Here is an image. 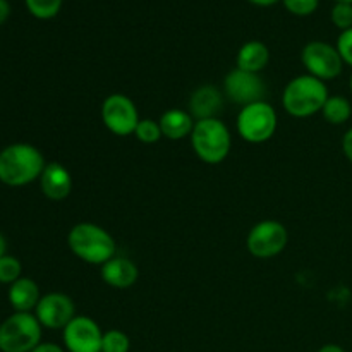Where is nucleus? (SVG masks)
Returning a JSON list of instances; mask_svg holds the SVG:
<instances>
[{"instance_id":"28","label":"nucleus","mask_w":352,"mask_h":352,"mask_svg":"<svg viewBox=\"0 0 352 352\" xmlns=\"http://www.w3.org/2000/svg\"><path fill=\"white\" fill-rule=\"evenodd\" d=\"M31 352H65V351L54 342H41L40 346L34 347Z\"/></svg>"},{"instance_id":"34","label":"nucleus","mask_w":352,"mask_h":352,"mask_svg":"<svg viewBox=\"0 0 352 352\" xmlns=\"http://www.w3.org/2000/svg\"><path fill=\"white\" fill-rule=\"evenodd\" d=\"M349 89H351V93H352V74H351V79H349Z\"/></svg>"},{"instance_id":"14","label":"nucleus","mask_w":352,"mask_h":352,"mask_svg":"<svg viewBox=\"0 0 352 352\" xmlns=\"http://www.w3.org/2000/svg\"><path fill=\"white\" fill-rule=\"evenodd\" d=\"M40 188L48 199L62 201L72 191L71 172L58 162H50V164L45 165L40 175Z\"/></svg>"},{"instance_id":"12","label":"nucleus","mask_w":352,"mask_h":352,"mask_svg":"<svg viewBox=\"0 0 352 352\" xmlns=\"http://www.w3.org/2000/svg\"><path fill=\"white\" fill-rule=\"evenodd\" d=\"M34 316L43 329L64 330L78 315H76L74 301L67 294L50 292V294L41 296L34 309Z\"/></svg>"},{"instance_id":"33","label":"nucleus","mask_w":352,"mask_h":352,"mask_svg":"<svg viewBox=\"0 0 352 352\" xmlns=\"http://www.w3.org/2000/svg\"><path fill=\"white\" fill-rule=\"evenodd\" d=\"M336 2H347V3H352V0H336Z\"/></svg>"},{"instance_id":"16","label":"nucleus","mask_w":352,"mask_h":352,"mask_svg":"<svg viewBox=\"0 0 352 352\" xmlns=\"http://www.w3.org/2000/svg\"><path fill=\"white\" fill-rule=\"evenodd\" d=\"M41 294L33 278L21 277L9 287V302L16 313H31L36 309Z\"/></svg>"},{"instance_id":"5","label":"nucleus","mask_w":352,"mask_h":352,"mask_svg":"<svg viewBox=\"0 0 352 352\" xmlns=\"http://www.w3.org/2000/svg\"><path fill=\"white\" fill-rule=\"evenodd\" d=\"M277 112L265 100L241 107L236 119L237 134L251 144H261L270 141L277 133Z\"/></svg>"},{"instance_id":"32","label":"nucleus","mask_w":352,"mask_h":352,"mask_svg":"<svg viewBox=\"0 0 352 352\" xmlns=\"http://www.w3.org/2000/svg\"><path fill=\"white\" fill-rule=\"evenodd\" d=\"M6 254H7V241H6V237L0 234V258L6 256Z\"/></svg>"},{"instance_id":"8","label":"nucleus","mask_w":352,"mask_h":352,"mask_svg":"<svg viewBox=\"0 0 352 352\" xmlns=\"http://www.w3.org/2000/svg\"><path fill=\"white\" fill-rule=\"evenodd\" d=\"M289 232L284 223L277 220H261L246 237V248L250 254L260 260H268L287 248Z\"/></svg>"},{"instance_id":"20","label":"nucleus","mask_w":352,"mask_h":352,"mask_svg":"<svg viewBox=\"0 0 352 352\" xmlns=\"http://www.w3.org/2000/svg\"><path fill=\"white\" fill-rule=\"evenodd\" d=\"M31 16L36 19H54L60 12L62 0H24Z\"/></svg>"},{"instance_id":"3","label":"nucleus","mask_w":352,"mask_h":352,"mask_svg":"<svg viewBox=\"0 0 352 352\" xmlns=\"http://www.w3.org/2000/svg\"><path fill=\"white\" fill-rule=\"evenodd\" d=\"M329 96L325 81H320L309 74H301L292 78L284 88L282 107L289 116L306 119L315 113H322Z\"/></svg>"},{"instance_id":"22","label":"nucleus","mask_w":352,"mask_h":352,"mask_svg":"<svg viewBox=\"0 0 352 352\" xmlns=\"http://www.w3.org/2000/svg\"><path fill=\"white\" fill-rule=\"evenodd\" d=\"M129 349L131 340L122 330L112 329L109 332H103L102 352H129Z\"/></svg>"},{"instance_id":"10","label":"nucleus","mask_w":352,"mask_h":352,"mask_svg":"<svg viewBox=\"0 0 352 352\" xmlns=\"http://www.w3.org/2000/svg\"><path fill=\"white\" fill-rule=\"evenodd\" d=\"M223 93L232 103L246 107L251 103L263 102L267 95V86L260 74L236 67L223 79Z\"/></svg>"},{"instance_id":"26","label":"nucleus","mask_w":352,"mask_h":352,"mask_svg":"<svg viewBox=\"0 0 352 352\" xmlns=\"http://www.w3.org/2000/svg\"><path fill=\"white\" fill-rule=\"evenodd\" d=\"M337 50H339L340 57H342L344 64L352 67V28L351 30L342 31L337 38Z\"/></svg>"},{"instance_id":"13","label":"nucleus","mask_w":352,"mask_h":352,"mask_svg":"<svg viewBox=\"0 0 352 352\" xmlns=\"http://www.w3.org/2000/svg\"><path fill=\"white\" fill-rule=\"evenodd\" d=\"M223 96L217 86L203 85L192 91L189 96L188 112L195 120L219 119V113L223 110Z\"/></svg>"},{"instance_id":"6","label":"nucleus","mask_w":352,"mask_h":352,"mask_svg":"<svg viewBox=\"0 0 352 352\" xmlns=\"http://www.w3.org/2000/svg\"><path fill=\"white\" fill-rule=\"evenodd\" d=\"M41 329L33 313H14L0 323V351L31 352L41 344Z\"/></svg>"},{"instance_id":"11","label":"nucleus","mask_w":352,"mask_h":352,"mask_svg":"<svg viewBox=\"0 0 352 352\" xmlns=\"http://www.w3.org/2000/svg\"><path fill=\"white\" fill-rule=\"evenodd\" d=\"M67 352H102L103 332L93 318L79 315L62 330Z\"/></svg>"},{"instance_id":"7","label":"nucleus","mask_w":352,"mask_h":352,"mask_svg":"<svg viewBox=\"0 0 352 352\" xmlns=\"http://www.w3.org/2000/svg\"><path fill=\"white\" fill-rule=\"evenodd\" d=\"M301 62L306 72L320 81H332L342 74L344 60L339 50L327 41L315 40L305 45L301 52Z\"/></svg>"},{"instance_id":"25","label":"nucleus","mask_w":352,"mask_h":352,"mask_svg":"<svg viewBox=\"0 0 352 352\" xmlns=\"http://www.w3.org/2000/svg\"><path fill=\"white\" fill-rule=\"evenodd\" d=\"M285 9L294 16H311L318 9L320 0H282Z\"/></svg>"},{"instance_id":"29","label":"nucleus","mask_w":352,"mask_h":352,"mask_svg":"<svg viewBox=\"0 0 352 352\" xmlns=\"http://www.w3.org/2000/svg\"><path fill=\"white\" fill-rule=\"evenodd\" d=\"M10 14V6L7 0H0V24H3L7 21Z\"/></svg>"},{"instance_id":"24","label":"nucleus","mask_w":352,"mask_h":352,"mask_svg":"<svg viewBox=\"0 0 352 352\" xmlns=\"http://www.w3.org/2000/svg\"><path fill=\"white\" fill-rule=\"evenodd\" d=\"M332 23L339 28L340 31L351 30L352 28V3L347 2H336V6L332 7Z\"/></svg>"},{"instance_id":"2","label":"nucleus","mask_w":352,"mask_h":352,"mask_svg":"<svg viewBox=\"0 0 352 352\" xmlns=\"http://www.w3.org/2000/svg\"><path fill=\"white\" fill-rule=\"evenodd\" d=\"M67 246L76 258L96 267H102L117 254L116 241L110 232L91 222L76 223L67 234Z\"/></svg>"},{"instance_id":"27","label":"nucleus","mask_w":352,"mask_h":352,"mask_svg":"<svg viewBox=\"0 0 352 352\" xmlns=\"http://www.w3.org/2000/svg\"><path fill=\"white\" fill-rule=\"evenodd\" d=\"M342 151L347 160L352 164V127H349L342 136Z\"/></svg>"},{"instance_id":"30","label":"nucleus","mask_w":352,"mask_h":352,"mask_svg":"<svg viewBox=\"0 0 352 352\" xmlns=\"http://www.w3.org/2000/svg\"><path fill=\"white\" fill-rule=\"evenodd\" d=\"M316 352H346V351H344L340 346H337V344H325V346L320 347Z\"/></svg>"},{"instance_id":"4","label":"nucleus","mask_w":352,"mask_h":352,"mask_svg":"<svg viewBox=\"0 0 352 352\" xmlns=\"http://www.w3.org/2000/svg\"><path fill=\"white\" fill-rule=\"evenodd\" d=\"M191 146L196 157L208 165H219L229 157L232 136L220 119L196 120L191 133Z\"/></svg>"},{"instance_id":"1","label":"nucleus","mask_w":352,"mask_h":352,"mask_svg":"<svg viewBox=\"0 0 352 352\" xmlns=\"http://www.w3.org/2000/svg\"><path fill=\"white\" fill-rule=\"evenodd\" d=\"M45 165L43 155L33 144H9L0 151V182L10 188L31 184L40 179Z\"/></svg>"},{"instance_id":"17","label":"nucleus","mask_w":352,"mask_h":352,"mask_svg":"<svg viewBox=\"0 0 352 352\" xmlns=\"http://www.w3.org/2000/svg\"><path fill=\"white\" fill-rule=\"evenodd\" d=\"M158 124H160L164 138H167V140L170 141H179L191 136L196 120L192 119V116L188 110L170 109L167 110V112L162 113Z\"/></svg>"},{"instance_id":"31","label":"nucleus","mask_w":352,"mask_h":352,"mask_svg":"<svg viewBox=\"0 0 352 352\" xmlns=\"http://www.w3.org/2000/svg\"><path fill=\"white\" fill-rule=\"evenodd\" d=\"M250 3H253V6H258V7H270L274 6V3L280 2V0H248Z\"/></svg>"},{"instance_id":"23","label":"nucleus","mask_w":352,"mask_h":352,"mask_svg":"<svg viewBox=\"0 0 352 352\" xmlns=\"http://www.w3.org/2000/svg\"><path fill=\"white\" fill-rule=\"evenodd\" d=\"M21 274H23V265L16 256L6 254L0 258V284H14L19 280Z\"/></svg>"},{"instance_id":"18","label":"nucleus","mask_w":352,"mask_h":352,"mask_svg":"<svg viewBox=\"0 0 352 352\" xmlns=\"http://www.w3.org/2000/svg\"><path fill=\"white\" fill-rule=\"evenodd\" d=\"M268 62H270V50L260 40L246 41L237 52L236 64L237 69H243V71L260 74L267 67Z\"/></svg>"},{"instance_id":"19","label":"nucleus","mask_w":352,"mask_h":352,"mask_svg":"<svg viewBox=\"0 0 352 352\" xmlns=\"http://www.w3.org/2000/svg\"><path fill=\"white\" fill-rule=\"evenodd\" d=\"M323 119L332 126H342L352 116V105L349 100L342 95H332L322 109Z\"/></svg>"},{"instance_id":"15","label":"nucleus","mask_w":352,"mask_h":352,"mask_svg":"<svg viewBox=\"0 0 352 352\" xmlns=\"http://www.w3.org/2000/svg\"><path fill=\"white\" fill-rule=\"evenodd\" d=\"M102 278L107 285L113 289H129L133 287L140 277V270H138L136 263L126 256H116L112 260L102 265Z\"/></svg>"},{"instance_id":"21","label":"nucleus","mask_w":352,"mask_h":352,"mask_svg":"<svg viewBox=\"0 0 352 352\" xmlns=\"http://www.w3.org/2000/svg\"><path fill=\"white\" fill-rule=\"evenodd\" d=\"M134 136H136L138 141H141L144 144H155L164 138V134H162L158 120L141 119L136 131H134Z\"/></svg>"},{"instance_id":"9","label":"nucleus","mask_w":352,"mask_h":352,"mask_svg":"<svg viewBox=\"0 0 352 352\" xmlns=\"http://www.w3.org/2000/svg\"><path fill=\"white\" fill-rule=\"evenodd\" d=\"M136 103L122 93L109 95L102 103V122L116 136H131L140 124Z\"/></svg>"}]
</instances>
